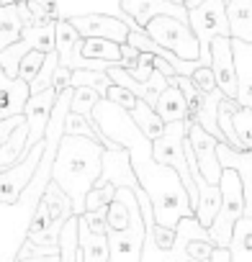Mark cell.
<instances>
[{
    "mask_svg": "<svg viewBox=\"0 0 252 262\" xmlns=\"http://www.w3.org/2000/svg\"><path fill=\"white\" fill-rule=\"evenodd\" d=\"M93 123L103 134V139L129 152L134 178L152 203L155 224L165 229H178L183 219H193V203L178 172L152 157V142L137 128L129 113L108 100H98L93 108Z\"/></svg>",
    "mask_w": 252,
    "mask_h": 262,
    "instance_id": "obj_1",
    "label": "cell"
},
{
    "mask_svg": "<svg viewBox=\"0 0 252 262\" xmlns=\"http://www.w3.org/2000/svg\"><path fill=\"white\" fill-rule=\"evenodd\" d=\"M103 147L82 139V137H62L54 162H52V183L70 198L72 213H85V198L95 188L103 170Z\"/></svg>",
    "mask_w": 252,
    "mask_h": 262,
    "instance_id": "obj_2",
    "label": "cell"
},
{
    "mask_svg": "<svg viewBox=\"0 0 252 262\" xmlns=\"http://www.w3.org/2000/svg\"><path fill=\"white\" fill-rule=\"evenodd\" d=\"M219 190H221V208H219L214 224L208 226V239L216 247L229 249L234 224L244 216V190H242L239 175L234 170H224L221 180H219Z\"/></svg>",
    "mask_w": 252,
    "mask_h": 262,
    "instance_id": "obj_3",
    "label": "cell"
},
{
    "mask_svg": "<svg viewBox=\"0 0 252 262\" xmlns=\"http://www.w3.org/2000/svg\"><path fill=\"white\" fill-rule=\"evenodd\" d=\"M188 26L198 39L201 64L211 67V41L219 36L232 39L229 21H226V3L224 0H203L201 6L188 11Z\"/></svg>",
    "mask_w": 252,
    "mask_h": 262,
    "instance_id": "obj_4",
    "label": "cell"
},
{
    "mask_svg": "<svg viewBox=\"0 0 252 262\" xmlns=\"http://www.w3.org/2000/svg\"><path fill=\"white\" fill-rule=\"evenodd\" d=\"M144 34L162 49H167L170 54H175L183 62H201L198 54V39L191 31V26L185 21L170 18V16H157L144 26Z\"/></svg>",
    "mask_w": 252,
    "mask_h": 262,
    "instance_id": "obj_5",
    "label": "cell"
},
{
    "mask_svg": "<svg viewBox=\"0 0 252 262\" xmlns=\"http://www.w3.org/2000/svg\"><path fill=\"white\" fill-rule=\"evenodd\" d=\"M152 157L165 165V167H173L191 198V203L196 206L198 201V190H196V183L191 178V170H188V162H185V123H167L165 126V134L152 142Z\"/></svg>",
    "mask_w": 252,
    "mask_h": 262,
    "instance_id": "obj_6",
    "label": "cell"
},
{
    "mask_svg": "<svg viewBox=\"0 0 252 262\" xmlns=\"http://www.w3.org/2000/svg\"><path fill=\"white\" fill-rule=\"evenodd\" d=\"M134 193V190H132ZM144 219L137 203V195L132 198V224L126 231L106 229L108 239V262H142V244H144Z\"/></svg>",
    "mask_w": 252,
    "mask_h": 262,
    "instance_id": "obj_7",
    "label": "cell"
},
{
    "mask_svg": "<svg viewBox=\"0 0 252 262\" xmlns=\"http://www.w3.org/2000/svg\"><path fill=\"white\" fill-rule=\"evenodd\" d=\"M185 139H188V144L193 149V157H196V165H198V172L203 175V180L208 185H219L221 172H224V167L219 162V155H216V144L219 142L211 134H206L193 118L185 121Z\"/></svg>",
    "mask_w": 252,
    "mask_h": 262,
    "instance_id": "obj_8",
    "label": "cell"
},
{
    "mask_svg": "<svg viewBox=\"0 0 252 262\" xmlns=\"http://www.w3.org/2000/svg\"><path fill=\"white\" fill-rule=\"evenodd\" d=\"M52 3L57 11V21H72V18H82V16H111V18L123 21L129 26V31H142L123 13V8H121L123 0H52Z\"/></svg>",
    "mask_w": 252,
    "mask_h": 262,
    "instance_id": "obj_9",
    "label": "cell"
},
{
    "mask_svg": "<svg viewBox=\"0 0 252 262\" xmlns=\"http://www.w3.org/2000/svg\"><path fill=\"white\" fill-rule=\"evenodd\" d=\"M54 103H57V90L49 88L44 93H36L29 98L26 103V111H24V118H26V126H29V139H26V149L31 152L39 142H44L47 137V123L52 118V111H54Z\"/></svg>",
    "mask_w": 252,
    "mask_h": 262,
    "instance_id": "obj_10",
    "label": "cell"
},
{
    "mask_svg": "<svg viewBox=\"0 0 252 262\" xmlns=\"http://www.w3.org/2000/svg\"><path fill=\"white\" fill-rule=\"evenodd\" d=\"M211 72L221 95L229 100H237V70H234L232 39L219 36L211 41Z\"/></svg>",
    "mask_w": 252,
    "mask_h": 262,
    "instance_id": "obj_11",
    "label": "cell"
},
{
    "mask_svg": "<svg viewBox=\"0 0 252 262\" xmlns=\"http://www.w3.org/2000/svg\"><path fill=\"white\" fill-rule=\"evenodd\" d=\"M70 24L80 34V39H108L118 47L129 39V26L111 16H82V18H72Z\"/></svg>",
    "mask_w": 252,
    "mask_h": 262,
    "instance_id": "obj_12",
    "label": "cell"
},
{
    "mask_svg": "<svg viewBox=\"0 0 252 262\" xmlns=\"http://www.w3.org/2000/svg\"><path fill=\"white\" fill-rule=\"evenodd\" d=\"M121 8L142 31L157 16H170V18H178V21L188 24V8L185 6H175V3H165V0H123Z\"/></svg>",
    "mask_w": 252,
    "mask_h": 262,
    "instance_id": "obj_13",
    "label": "cell"
},
{
    "mask_svg": "<svg viewBox=\"0 0 252 262\" xmlns=\"http://www.w3.org/2000/svg\"><path fill=\"white\" fill-rule=\"evenodd\" d=\"M103 185H113V188H129L134 190L139 183L134 178V170H132V162H129V152L126 149H106L103 152V170H100V178L95 183V188H103Z\"/></svg>",
    "mask_w": 252,
    "mask_h": 262,
    "instance_id": "obj_14",
    "label": "cell"
},
{
    "mask_svg": "<svg viewBox=\"0 0 252 262\" xmlns=\"http://www.w3.org/2000/svg\"><path fill=\"white\" fill-rule=\"evenodd\" d=\"M216 155L224 170H234L239 175V183L244 190V216L252 219V149L237 152L226 144H216Z\"/></svg>",
    "mask_w": 252,
    "mask_h": 262,
    "instance_id": "obj_15",
    "label": "cell"
},
{
    "mask_svg": "<svg viewBox=\"0 0 252 262\" xmlns=\"http://www.w3.org/2000/svg\"><path fill=\"white\" fill-rule=\"evenodd\" d=\"M234 70H237V105L252 111V44L232 39Z\"/></svg>",
    "mask_w": 252,
    "mask_h": 262,
    "instance_id": "obj_16",
    "label": "cell"
},
{
    "mask_svg": "<svg viewBox=\"0 0 252 262\" xmlns=\"http://www.w3.org/2000/svg\"><path fill=\"white\" fill-rule=\"evenodd\" d=\"M29 98H31L29 82L11 80L3 70H0V121L13 118V116H24Z\"/></svg>",
    "mask_w": 252,
    "mask_h": 262,
    "instance_id": "obj_17",
    "label": "cell"
},
{
    "mask_svg": "<svg viewBox=\"0 0 252 262\" xmlns=\"http://www.w3.org/2000/svg\"><path fill=\"white\" fill-rule=\"evenodd\" d=\"M155 113L162 118V123H185L191 116H188V103L183 98V93L167 82V88L162 90V95L157 98L155 103Z\"/></svg>",
    "mask_w": 252,
    "mask_h": 262,
    "instance_id": "obj_18",
    "label": "cell"
},
{
    "mask_svg": "<svg viewBox=\"0 0 252 262\" xmlns=\"http://www.w3.org/2000/svg\"><path fill=\"white\" fill-rule=\"evenodd\" d=\"M226 21H229L232 39L252 44V0H229Z\"/></svg>",
    "mask_w": 252,
    "mask_h": 262,
    "instance_id": "obj_19",
    "label": "cell"
},
{
    "mask_svg": "<svg viewBox=\"0 0 252 262\" xmlns=\"http://www.w3.org/2000/svg\"><path fill=\"white\" fill-rule=\"evenodd\" d=\"M80 57L90 62H106L111 67H123L121 62V47L108 39H82L80 41Z\"/></svg>",
    "mask_w": 252,
    "mask_h": 262,
    "instance_id": "obj_20",
    "label": "cell"
},
{
    "mask_svg": "<svg viewBox=\"0 0 252 262\" xmlns=\"http://www.w3.org/2000/svg\"><path fill=\"white\" fill-rule=\"evenodd\" d=\"M77 244L82 262H108V239L106 234H90L88 226L77 216Z\"/></svg>",
    "mask_w": 252,
    "mask_h": 262,
    "instance_id": "obj_21",
    "label": "cell"
},
{
    "mask_svg": "<svg viewBox=\"0 0 252 262\" xmlns=\"http://www.w3.org/2000/svg\"><path fill=\"white\" fill-rule=\"evenodd\" d=\"M65 137H82V139H90V142H95V144H100L103 149H121L118 144H113V142H108V139H103V134L95 128V123H93V116L90 118H85V116H77V113H67V118H65Z\"/></svg>",
    "mask_w": 252,
    "mask_h": 262,
    "instance_id": "obj_22",
    "label": "cell"
},
{
    "mask_svg": "<svg viewBox=\"0 0 252 262\" xmlns=\"http://www.w3.org/2000/svg\"><path fill=\"white\" fill-rule=\"evenodd\" d=\"M26 139H29V126H26V121L13 131L11 134V139L0 147V172H6V170H11V167H16L26 155H29V149H26Z\"/></svg>",
    "mask_w": 252,
    "mask_h": 262,
    "instance_id": "obj_23",
    "label": "cell"
},
{
    "mask_svg": "<svg viewBox=\"0 0 252 262\" xmlns=\"http://www.w3.org/2000/svg\"><path fill=\"white\" fill-rule=\"evenodd\" d=\"M229 257H232V262H252V219L242 216L234 224Z\"/></svg>",
    "mask_w": 252,
    "mask_h": 262,
    "instance_id": "obj_24",
    "label": "cell"
},
{
    "mask_svg": "<svg viewBox=\"0 0 252 262\" xmlns=\"http://www.w3.org/2000/svg\"><path fill=\"white\" fill-rule=\"evenodd\" d=\"M129 116H132V121L137 123V128L142 131V134H144L150 142H157V139L165 134L162 118H160V116L155 113V108L147 105L144 100H137V105H134V111H132Z\"/></svg>",
    "mask_w": 252,
    "mask_h": 262,
    "instance_id": "obj_25",
    "label": "cell"
},
{
    "mask_svg": "<svg viewBox=\"0 0 252 262\" xmlns=\"http://www.w3.org/2000/svg\"><path fill=\"white\" fill-rule=\"evenodd\" d=\"M21 39L29 44L31 52L49 54V52H54V47H57V21H54V24H44V26L24 29Z\"/></svg>",
    "mask_w": 252,
    "mask_h": 262,
    "instance_id": "obj_26",
    "label": "cell"
},
{
    "mask_svg": "<svg viewBox=\"0 0 252 262\" xmlns=\"http://www.w3.org/2000/svg\"><path fill=\"white\" fill-rule=\"evenodd\" d=\"M21 34H24V24L18 18L16 6H0V52L21 41Z\"/></svg>",
    "mask_w": 252,
    "mask_h": 262,
    "instance_id": "obj_27",
    "label": "cell"
},
{
    "mask_svg": "<svg viewBox=\"0 0 252 262\" xmlns=\"http://www.w3.org/2000/svg\"><path fill=\"white\" fill-rule=\"evenodd\" d=\"M70 88H93L100 98H106V93H108V88H111V80H108V72L77 70V72H72Z\"/></svg>",
    "mask_w": 252,
    "mask_h": 262,
    "instance_id": "obj_28",
    "label": "cell"
},
{
    "mask_svg": "<svg viewBox=\"0 0 252 262\" xmlns=\"http://www.w3.org/2000/svg\"><path fill=\"white\" fill-rule=\"evenodd\" d=\"M31 49H29V44L21 39V41H16L13 47H8V49H3L0 52V70H3L11 80H18V67H21V59L29 54Z\"/></svg>",
    "mask_w": 252,
    "mask_h": 262,
    "instance_id": "obj_29",
    "label": "cell"
},
{
    "mask_svg": "<svg viewBox=\"0 0 252 262\" xmlns=\"http://www.w3.org/2000/svg\"><path fill=\"white\" fill-rule=\"evenodd\" d=\"M103 100L93 88H72V100H70V113H77V116H85L90 118L93 116V108L95 103Z\"/></svg>",
    "mask_w": 252,
    "mask_h": 262,
    "instance_id": "obj_30",
    "label": "cell"
},
{
    "mask_svg": "<svg viewBox=\"0 0 252 262\" xmlns=\"http://www.w3.org/2000/svg\"><path fill=\"white\" fill-rule=\"evenodd\" d=\"M232 126H234L237 142L242 144V152L252 149V111L237 108V111L232 113Z\"/></svg>",
    "mask_w": 252,
    "mask_h": 262,
    "instance_id": "obj_31",
    "label": "cell"
},
{
    "mask_svg": "<svg viewBox=\"0 0 252 262\" xmlns=\"http://www.w3.org/2000/svg\"><path fill=\"white\" fill-rule=\"evenodd\" d=\"M77 41H80V34L72 29V24L70 21H57V47H54V52L59 57V64L67 62V57H70V52Z\"/></svg>",
    "mask_w": 252,
    "mask_h": 262,
    "instance_id": "obj_32",
    "label": "cell"
},
{
    "mask_svg": "<svg viewBox=\"0 0 252 262\" xmlns=\"http://www.w3.org/2000/svg\"><path fill=\"white\" fill-rule=\"evenodd\" d=\"M57 67H59V57H57V52H49V54L44 57V64H41V70H39L36 80L29 85L31 95H36V93H44V90H49V88H52V80H54V72H57Z\"/></svg>",
    "mask_w": 252,
    "mask_h": 262,
    "instance_id": "obj_33",
    "label": "cell"
},
{
    "mask_svg": "<svg viewBox=\"0 0 252 262\" xmlns=\"http://www.w3.org/2000/svg\"><path fill=\"white\" fill-rule=\"evenodd\" d=\"M26 8L34 18V26H44V24L57 21V11H54L52 0H26Z\"/></svg>",
    "mask_w": 252,
    "mask_h": 262,
    "instance_id": "obj_34",
    "label": "cell"
},
{
    "mask_svg": "<svg viewBox=\"0 0 252 262\" xmlns=\"http://www.w3.org/2000/svg\"><path fill=\"white\" fill-rule=\"evenodd\" d=\"M44 57L47 54H41V52H29L24 59H21V67H18V80H24V82H34L36 80V75H39V70H41V64H44Z\"/></svg>",
    "mask_w": 252,
    "mask_h": 262,
    "instance_id": "obj_35",
    "label": "cell"
},
{
    "mask_svg": "<svg viewBox=\"0 0 252 262\" xmlns=\"http://www.w3.org/2000/svg\"><path fill=\"white\" fill-rule=\"evenodd\" d=\"M216 244L211 239H191L185 244V254H188V262H211V254H214Z\"/></svg>",
    "mask_w": 252,
    "mask_h": 262,
    "instance_id": "obj_36",
    "label": "cell"
},
{
    "mask_svg": "<svg viewBox=\"0 0 252 262\" xmlns=\"http://www.w3.org/2000/svg\"><path fill=\"white\" fill-rule=\"evenodd\" d=\"M116 188L113 185H103V188H93L85 198V213L88 211H98V208H108V203L113 201Z\"/></svg>",
    "mask_w": 252,
    "mask_h": 262,
    "instance_id": "obj_37",
    "label": "cell"
},
{
    "mask_svg": "<svg viewBox=\"0 0 252 262\" xmlns=\"http://www.w3.org/2000/svg\"><path fill=\"white\" fill-rule=\"evenodd\" d=\"M103 100H108V103H113V105H118V108H123L126 113H132L139 98H137L134 93H129V90H123V88H118V85H111Z\"/></svg>",
    "mask_w": 252,
    "mask_h": 262,
    "instance_id": "obj_38",
    "label": "cell"
},
{
    "mask_svg": "<svg viewBox=\"0 0 252 262\" xmlns=\"http://www.w3.org/2000/svg\"><path fill=\"white\" fill-rule=\"evenodd\" d=\"M126 72H129L139 85H147L150 82V77H152V72H155V64H152V54H139V59L132 64V67H126Z\"/></svg>",
    "mask_w": 252,
    "mask_h": 262,
    "instance_id": "obj_39",
    "label": "cell"
},
{
    "mask_svg": "<svg viewBox=\"0 0 252 262\" xmlns=\"http://www.w3.org/2000/svg\"><path fill=\"white\" fill-rule=\"evenodd\" d=\"M191 80H193V85H196V88H198L203 95H214V93H219L211 67H198V70L191 75Z\"/></svg>",
    "mask_w": 252,
    "mask_h": 262,
    "instance_id": "obj_40",
    "label": "cell"
},
{
    "mask_svg": "<svg viewBox=\"0 0 252 262\" xmlns=\"http://www.w3.org/2000/svg\"><path fill=\"white\" fill-rule=\"evenodd\" d=\"M106 211L108 208H98V211H88V213H82L80 216V221L88 226V231L90 234H106Z\"/></svg>",
    "mask_w": 252,
    "mask_h": 262,
    "instance_id": "obj_41",
    "label": "cell"
},
{
    "mask_svg": "<svg viewBox=\"0 0 252 262\" xmlns=\"http://www.w3.org/2000/svg\"><path fill=\"white\" fill-rule=\"evenodd\" d=\"M26 118L24 116H13V118H6V121H0V147H3L8 139H11V134H13V131L24 123Z\"/></svg>",
    "mask_w": 252,
    "mask_h": 262,
    "instance_id": "obj_42",
    "label": "cell"
},
{
    "mask_svg": "<svg viewBox=\"0 0 252 262\" xmlns=\"http://www.w3.org/2000/svg\"><path fill=\"white\" fill-rule=\"evenodd\" d=\"M70 80H72V72H70V70H65V67H57L54 80H52V88H54L57 93H62V90H67V88H70Z\"/></svg>",
    "mask_w": 252,
    "mask_h": 262,
    "instance_id": "obj_43",
    "label": "cell"
},
{
    "mask_svg": "<svg viewBox=\"0 0 252 262\" xmlns=\"http://www.w3.org/2000/svg\"><path fill=\"white\" fill-rule=\"evenodd\" d=\"M139 54H142V52L134 49L132 44H121V62H123V70H126V67H132V64L139 59Z\"/></svg>",
    "mask_w": 252,
    "mask_h": 262,
    "instance_id": "obj_44",
    "label": "cell"
},
{
    "mask_svg": "<svg viewBox=\"0 0 252 262\" xmlns=\"http://www.w3.org/2000/svg\"><path fill=\"white\" fill-rule=\"evenodd\" d=\"M211 262H232V257H229V249H221V247H216V249H214V254H211Z\"/></svg>",
    "mask_w": 252,
    "mask_h": 262,
    "instance_id": "obj_45",
    "label": "cell"
},
{
    "mask_svg": "<svg viewBox=\"0 0 252 262\" xmlns=\"http://www.w3.org/2000/svg\"><path fill=\"white\" fill-rule=\"evenodd\" d=\"M16 262H59V257H29V259H16Z\"/></svg>",
    "mask_w": 252,
    "mask_h": 262,
    "instance_id": "obj_46",
    "label": "cell"
},
{
    "mask_svg": "<svg viewBox=\"0 0 252 262\" xmlns=\"http://www.w3.org/2000/svg\"><path fill=\"white\" fill-rule=\"evenodd\" d=\"M18 3H26V0H0V6H18Z\"/></svg>",
    "mask_w": 252,
    "mask_h": 262,
    "instance_id": "obj_47",
    "label": "cell"
},
{
    "mask_svg": "<svg viewBox=\"0 0 252 262\" xmlns=\"http://www.w3.org/2000/svg\"><path fill=\"white\" fill-rule=\"evenodd\" d=\"M224 3H229V0H224Z\"/></svg>",
    "mask_w": 252,
    "mask_h": 262,
    "instance_id": "obj_48",
    "label": "cell"
}]
</instances>
